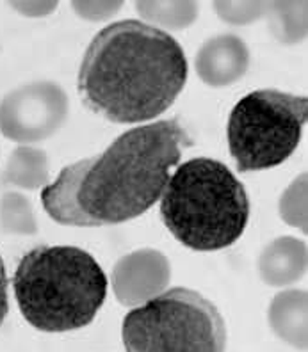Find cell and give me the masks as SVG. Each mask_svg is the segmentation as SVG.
<instances>
[{"instance_id":"1","label":"cell","mask_w":308,"mask_h":352,"mask_svg":"<svg viewBox=\"0 0 308 352\" xmlns=\"http://www.w3.org/2000/svg\"><path fill=\"white\" fill-rule=\"evenodd\" d=\"M193 144L178 120L127 130L102 155L66 166L41 190L52 219L66 226H102L132 221L161 199L182 150Z\"/></svg>"},{"instance_id":"2","label":"cell","mask_w":308,"mask_h":352,"mask_svg":"<svg viewBox=\"0 0 308 352\" xmlns=\"http://www.w3.org/2000/svg\"><path fill=\"white\" fill-rule=\"evenodd\" d=\"M187 74V59L175 38L139 20H123L91 39L79 68L77 91L96 116L134 125L172 107Z\"/></svg>"},{"instance_id":"3","label":"cell","mask_w":308,"mask_h":352,"mask_svg":"<svg viewBox=\"0 0 308 352\" xmlns=\"http://www.w3.org/2000/svg\"><path fill=\"white\" fill-rule=\"evenodd\" d=\"M14 299L27 322L45 333L91 324L107 297V278L88 251L73 245H38L13 276Z\"/></svg>"},{"instance_id":"4","label":"cell","mask_w":308,"mask_h":352,"mask_svg":"<svg viewBox=\"0 0 308 352\" xmlns=\"http://www.w3.org/2000/svg\"><path fill=\"white\" fill-rule=\"evenodd\" d=\"M161 219L189 250H225L246 230L248 194L228 166L198 157L176 166L170 176L161 196Z\"/></svg>"},{"instance_id":"5","label":"cell","mask_w":308,"mask_h":352,"mask_svg":"<svg viewBox=\"0 0 308 352\" xmlns=\"http://www.w3.org/2000/svg\"><path fill=\"white\" fill-rule=\"evenodd\" d=\"M121 338L127 352H225L227 324L207 297L175 287L130 309Z\"/></svg>"},{"instance_id":"6","label":"cell","mask_w":308,"mask_h":352,"mask_svg":"<svg viewBox=\"0 0 308 352\" xmlns=\"http://www.w3.org/2000/svg\"><path fill=\"white\" fill-rule=\"evenodd\" d=\"M308 100L278 89L253 91L236 103L227 125L228 150L239 173L273 169L298 148Z\"/></svg>"},{"instance_id":"7","label":"cell","mask_w":308,"mask_h":352,"mask_svg":"<svg viewBox=\"0 0 308 352\" xmlns=\"http://www.w3.org/2000/svg\"><path fill=\"white\" fill-rule=\"evenodd\" d=\"M68 116V95L56 82H32L11 91L0 102V132L20 144L48 139Z\"/></svg>"},{"instance_id":"8","label":"cell","mask_w":308,"mask_h":352,"mask_svg":"<svg viewBox=\"0 0 308 352\" xmlns=\"http://www.w3.org/2000/svg\"><path fill=\"white\" fill-rule=\"evenodd\" d=\"M172 281V263L166 254L143 248L121 256L112 267L111 285L118 302L137 308L164 292Z\"/></svg>"},{"instance_id":"9","label":"cell","mask_w":308,"mask_h":352,"mask_svg":"<svg viewBox=\"0 0 308 352\" xmlns=\"http://www.w3.org/2000/svg\"><path fill=\"white\" fill-rule=\"evenodd\" d=\"M249 48L236 34H219L207 39L194 57V69L209 87H228L246 75Z\"/></svg>"},{"instance_id":"10","label":"cell","mask_w":308,"mask_h":352,"mask_svg":"<svg viewBox=\"0 0 308 352\" xmlns=\"http://www.w3.org/2000/svg\"><path fill=\"white\" fill-rule=\"evenodd\" d=\"M307 260V242L296 236H278L260 253L258 274L269 287H289L303 278Z\"/></svg>"},{"instance_id":"11","label":"cell","mask_w":308,"mask_h":352,"mask_svg":"<svg viewBox=\"0 0 308 352\" xmlns=\"http://www.w3.org/2000/svg\"><path fill=\"white\" fill-rule=\"evenodd\" d=\"M307 302V290L291 288L276 294L267 309V320L274 335L298 351H307L308 345Z\"/></svg>"},{"instance_id":"12","label":"cell","mask_w":308,"mask_h":352,"mask_svg":"<svg viewBox=\"0 0 308 352\" xmlns=\"http://www.w3.org/2000/svg\"><path fill=\"white\" fill-rule=\"evenodd\" d=\"M48 176H50V166L43 150L22 144L9 155L4 171L6 184L20 189L34 190L39 187H47Z\"/></svg>"},{"instance_id":"13","label":"cell","mask_w":308,"mask_h":352,"mask_svg":"<svg viewBox=\"0 0 308 352\" xmlns=\"http://www.w3.org/2000/svg\"><path fill=\"white\" fill-rule=\"evenodd\" d=\"M137 14L143 18V23L163 30H184L196 22L200 8L196 2L180 0V2H170V0H137Z\"/></svg>"},{"instance_id":"14","label":"cell","mask_w":308,"mask_h":352,"mask_svg":"<svg viewBox=\"0 0 308 352\" xmlns=\"http://www.w3.org/2000/svg\"><path fill=\"white\" fill-rule=\"evenodd\" d=\"M265 14L280 43L296 45L307 38V2H267Z\"/></svg>"},{"instance_id":"15","label":"cell","mask_w":308,"mask_h":352,"mask_svg":"<svg viewBox=\"0 0 308 352\" xmlns=\"http://www.w3.org/2000/svg\"><path fill=\"white\" fill-rule=\"evenodd\" d=\"M0 230L11 235H34L38 233L32 203L20 192H6L0 199Z\"/></svg>"},{"instance_id":"16","label":"cell","mask_w":308,"mask_h":352,"mask_svg":"<svg viewBox=\"0 0 308 352\" xmlns=\"http://www.w3.org/2000/svg\"><path fill=\"white\" fill-rule=\"evenodd\" d=\"M278 214L289 226L307 233V173L294 178V182L283 190L278 201Z\"/></svg>"},{"instance_id":"17","label":"cell","mask_w":308,"mask_h":352,"mask_svg":"<svg viewBox=\"0 0 308 352\" xmlns=\"http://www.w3.org/2000/svg\"><path fill=\"white\" fill-rule=\"evenodd\" d=\"M216 14L225 23L230 25H249L257 22L265 14L267 2H232V0H218L212 2Z\"/></svg>"},{"instance_id":"18","label":"cell","mask_w":308,"mask_h":352,"mask_svg":"<svg viewBox=\"0 0 308 352\" xmlns=\"http://www.w3.org/2000/svg\"><path fill=\"white\" fill-rule=\"evenodd\" d=\"M123 2L111 0V2H72L73 11L88 22H105L114 14L120 13Z\"/></svg>"},{"instance_id":"19","label":"cell","mask_w":308,"mask_h":352,"mask_svg":"<svg viewBox=\"0 0 308 352\" xmlns=\"http://www.w3.org/2000/svg\"><path fill=\"white\" fill-rule=\"evenodd\" d=\"M9 6L17 11V13L23 14V16L39 18L52 14L57 9V2H9Z\"/></svg>"},{"instance_id":"20","label":"cell","mask_w":308,"mask_h":352,"mask_svg":"<svg viewBox=\"0 0 308 352\" xmlns=\"http://www.w3.org/2000/svg\"><path fill=\"white\" fill-rule=\"evenodd\" d=\"M9 311V297H8V274L2 258H0V326L4 324Z\"/></svg>"}]
</instances>
